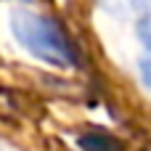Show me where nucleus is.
I'll use <instances>...</instances> for the list:
<instances>
[{
	"label": "nucleus",
	"mask_w": 151,
	"mask_h": 151,
	"mask_svg": "<svg viewBox=\"0 0 151 151\" xmlns=\"http://www.w3.org/2000/svg\"><path fill=\"white\" fill-rule=\"evenodd\" d=\"M11 29L16 40L37 58L53 64V66H74L77 50L69 42V37L61 32V27L40 13L32 11H16L11 19Z\"/></svg>",
	"instance_id": "1"
},
{
	"label": "nucleus",
	"mask_w": 151,
	"mask_h": 151,
	"mask_svg": "<svg viewBox=\"0 0 151 151\" xmlns=\"http://www.w3.org/2000/svg\"><path fill=\"white\" fill-rule=\"evenodd\" d=\"M130 5L138 16V37L146 42V48H151V0H130Z\"/></svg>",
	"instance_id": "2"
},
{
	"label": "nucleus",
	"mask_w": 151,
	"mask_h": 151,
	"mask_svg": "<svg viewBox=\"0 0 151 151\" xmlns=\"http://www.w3.org/2000/svg\"><path fill=\"white\" fill-rule=\"evenodd\" d=\"M80 146H82L85 151H111L114 149V141L106 138V135L90 133V135H82V138H80Z\"/></svg>",
	"instance_id": "3"
},
{
	"label": "nucleus",
	"mask_w": 151,
	"mask_h": 151,
	"mask_svg": "<svg viewBox=\"0 0 151 151\" xmlns=\"http://www.w3.org/2000/svg\"><path fill=\"white\" fill-rule=\"evenodd\" d=\"M141 77H143L146 88L151 90V56H143L141 58Z\"/></svg>",
	"instance_id": "4"
}]
</instances>
